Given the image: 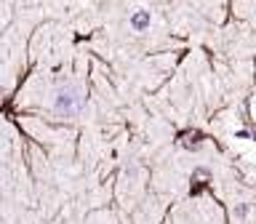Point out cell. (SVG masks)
<instances>
[{
  "label": "cell",
  "mask_w": 256,
  "mask_h": 224,
  "mask_svg": "<svg viewBox=\"0 0 256 224\" xmlns=\"http://www.w3.org/2000/svg\"><path fill=\"white\" fill-rule=\"evenodd\" d=\"M80 107H83V96H80V91L75 86H62L59 91H56L54 96V112L59 118L64 120H70V118H75Z\"/></svg>",
  "instance_id": "obj_1"
},
{
  "label": "cell",
  "mask_w": 256,
  "mask_h": 224,
  "mask_svg": "<svg viewBox=\"0 0 256 224\" xmlns=\"http://www.w3.org/2000/svg\"><path fill=\"white\" fill-rule=\"evenodd\" d=\"M150 24H152L150 11L139 8V11H134V14H131V27H134V32H147V30H150Z\"/></svg>",
  "instance_id": "obj_2"
},
{
  "label": "cell",
  "mask_w": 256,
  "mask_h": 224,
  "mask_svg": "<svg viewBox=\"0 0 256 224\" xmlns=\"http://www.w3.org/2000/svg\"><path fill=\"white\" fill-rule=\"evenodd\" d=\"M182 144L187 150H198L200 144H203V134H198V131H187V134H182Z\"/></svg>",
  "instance_id": "obj_3"
},
{
  "label": "cell",
  "mask_w": 256,
  "mask_h": 224,
  "mask_svg": "<svg viewBox=\"0 0 256 224\" xmlns=\"http://www.w3.org/2000/svg\"><path fill=\"white\" fill-rule=\"evenodd\" d=\"M235 214H238V216H246V214H248V208H246V206H238V211H235Z\"/></svg>",
  "instance_id": "obj_4"
}]
</instances>
